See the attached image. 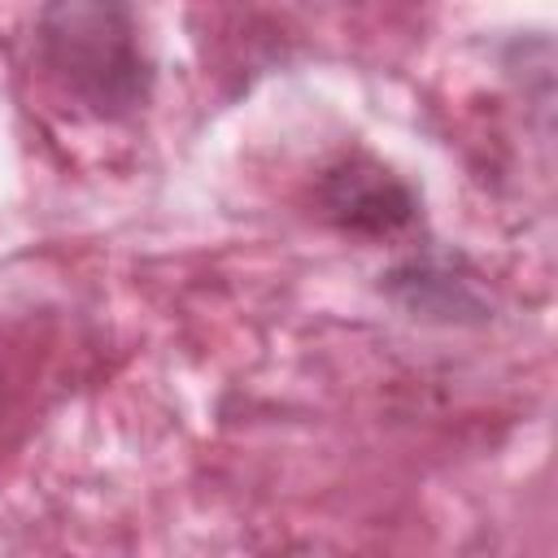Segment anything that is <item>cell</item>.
Returning a JSON list of instances; mask_svg holds the SVG:
<instances>
[{"mask_svg":"<svg viewBox=\"0 0 558 558\" xmlns=\"http://www.w3.org/2000/svg\"><path fill=\"white\" fill-rule=\"evenodd\" d=\"M44 52L57 78L100 113L131 109L144 92L135 26L122 0H48Z\"/></svg>","mask_w":558,"mask_h":558,"instance_id":"1","label":"cell"},{"mask_svg":"<svg viewBox=\"0 0 558 558\" xmlns=\"http://www.w3.org/2000/svg\"><path fill=\"white\" fill-rule=\"evenodd\" d=\"M327 205L331 214H340L349 227H371V231H388L397 222L410 218V196L401 183H392L384 170L366 166H349V170H336L331 183H327Z\"/></svg>","mask_w":558,"mask_h":558,"instance_id":"2","label":"cell"}]
</instances>
